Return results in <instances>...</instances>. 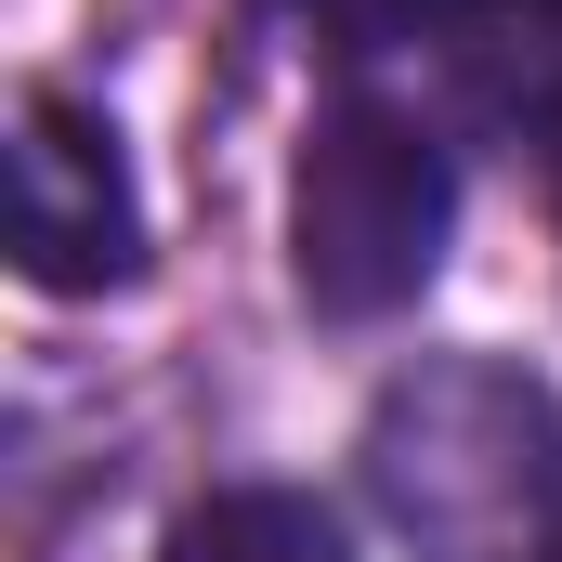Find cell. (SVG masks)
Listing matches in <instances>:
<instances>
[{
	"label": "cell",
	"instance_id": "4",
	"mask_svg": "<svg viewBox=\"0 0 562 562\" xmlns=\"http://www.w3.org/2000/svg\"><path fill=\"white\" fill-rule=\"evenodd\" d=\"M445 66H458V105L497 144L562 157V0H458Z\"/></svg>",
	"mask_w": 562,
	"mask_h": 562
},
{
	"label": "cell",
	"instance_id": "1",
	"mask_svg": "<svg viewBox=\"0 0 562 562\" xmlns=\"http://www.w3.org/2000/svg\"><path fill=\"white\" fill-rule=\"evenodd\" d=\"M367 484L431 562L562 550V406L524 367H419L367 419Z\"/></svg>",
	"mask_w": 562,
	"mask_h": 562
},
{
	"label": "cell",
	"instance_id": "2",
	"mask_svg": "<svg viewBox=\"0 0 562 562\" xmlns=\"http://www.w3.org/2000/svg\"><path fill=\"white\" fill-rule=\"evenodd\" d=\"M445 236H458V170L431 119L380 105V92H340L314 105V132L288 157V276L327 327H380L445 276Z\"/></svg>",
	"mask_w": 562,
	"mask_h": 562
},
{
	"label": "cell",
	"instance_id": "7",
	"mask_svg": "<svg viewBox=\"0 0 562 562\" xmlns=\"http://www.w3.org/2000/svg\"><path fill=\"white\" fill-rule=\"evenodd\" d=\"M550 210H562V157H550Z\"/></svg>",
	"mask_w": 562,
	"mask_h": 562
},
{
	"label": "cell",
	"instance_id": "6",
	"mask_svg": "<svg viewBox=\"0 0 562 562\" xmlns=\"http://www.w3.org/2000/svg\"><path fill=\"white\" fill-rule=\"evenodd\" d=\"M288 13H301L327 53H393V40H419L445 0H288Z\"/></svg>",
	"mask_w": 562,
	"mask_h": 562
},
{
	"label": "cell",
	"instance_id": "8",
	"mask_svg": "<svg viewBox=\"0 0 562 562\" xmlns=\"http://www.w3.org/2000/svg\"><path fill=\"white\" fill-rule=\"evenodd\" d=\"M550 562H562V550H550Z\"/></svg>",
	"mask_w": 562,
	"mask_h": 562
},
{
	"label": "cell",
	"instance_id": "3",
	"mask_svg": "<svg viewBox=\"0 0 562 562\" xmlns=\"http://www.w3.org/2000/svg\"><path fill=\"white\" fill-rule=\"evenodd\" d=\"M13 276L53 301L144 276V196L119 132L79 92H13Z\"/></svg>",
	"mask_w": 562,
	"mask_h": 562
},
{
	"label": "cell",
	"instance_id": "5",
	"mask_svg": "<svg viewBox=\"0 0 562 562\" xmlns=\"http://www.w3.org/2000/svg\"><path fill=\"white\" fill-rule=\"evenodd\" d=\"M157 562H353V524L314 497V484H210Z\"/></svg>",
	"mask_w": 562,
	"mask_h": 562
}]
</instances>
